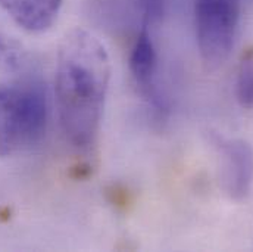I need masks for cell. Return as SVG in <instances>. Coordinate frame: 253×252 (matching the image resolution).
Segmentation results:
<instances>
[{
    "label": "cell",
    "mask_w": 253,
    "mask_h": 252,
    "mask_svg": "<svg viewBox=\"0 0 253 252\" xmlns=\"http://www.w3.org/2000/svg\"><path fill=\"white\" fill-rule=\"evenodd\" d=\"M111 58L93 33L75 28L63 37L58 52L55 96L66 142L77 149L94 143L111 84Z\"/></svg>",
    "instance_id": "6da1fadb"
},
{
    "label": "cell",
    "mask_w": 253,
    "mask_h": 252,
    "mask_svg": "<svg viewBox=\"0 0 253 252\" xmlns=\"http://www.w3.org/2000/svg\"><path fill=\"white\" fill-rule=\"evenodd\" d=\"M49 105L40 83L10 89L0 112V156H12L39 145L46 134Z\"/></svg>",
    "instance_id": "7a4b0ae2"
},
{
    "label": "cell",
    "mask_w": 253,
    "mask_h": 252,
    "mask_svg": "<svg viewBox=\"0 0 253 252\" xmlns=\"http://www.w3.org/2000/svg\"><path fill=\"white\" fill-rule=\"evenodd\" d=\"M199 53L208 68H216L230 56L234 46L240 0H193Z\"/></svg>",
    "instance_id": "3957f363"
},
{
    "label": "cell",
    "mask_w": 253,
    "mask_h": 252,
    "mask_svg": "<svg viewBox=\"0 0 253 252\" xmlns=\"http://www.w3.org/2000/svg\"><path fill=\"white\" fill-rule=\"evenodd\" d=\"M215 145L222 159L224 189L234 201L248 198L253 186V148L243 139L216 137Z\"/></svg>",
    "instance_id": "277c9868"
},
{
    "label": "cell",
    "mask_w": 253,
    "mask_h": 252,
    "mask_svg": "<svg viewBox=\"0 0 253 252\" xmlns=\"http://www.w3.org/2000/svg\"><path fill=\"white\" fill-rule=\"evenodd\" d=\"M156 66L158 55L155 45L152 42L149 31L143 28L141 33L137 36L129 53V71L144 98L150 102L155 111L162 114L165 111V105L155 86Z\"/></svg>",
    "instance_id": "5b68a950"
},
{
    "label": "cell",
    "mask_w": 253,
    "mask_h": 252,
    "mask_svg": "<svg viewBox=\"0 0 253 252\" xmlns=\"http://www.w3.org/2000/svg\"><path fill=\"white\" fill-rule=\"evenodd\" d=\"M63 0H0V7L24 31L40 34L49 31L62 10Z\"/></svg>",
    "instance_id": "8992f818"
},
{
    "label": "cell",
    "mask_w": 253,
    "mask_h": 252,
    "mask_svg": "<svg viewBox=\"0 0 253 252\" xmlns=\"http://www.w3.org/2000/svg\"><path fill=\"white\" fill-rule=\"evenodd\" d=\"M236 96L243 108L253 109V50L243 56L236 77Z\"/></svg>",
    "instance_id": "52a82bcc"
},
{
    "label": "cell",
    "mask_w": 253,
    "mask_h": 252,
    "mask_svg": "<svg viewBox=\"0 0 253 252\" xmlns=\"http://www.w3.org/2000/svg\"><path fill=\"white\" fill-rule=\"evenodd\" d=\"M25 50L19 42L0 33V72L16 71L25 62Z\"/></svg>",
    "instance_id": "ba28073f"
},
{
    "label": "cell",
    "mask_w": 253,
    "mask_h": 252,
    "mask_svg": "<svg viewBox=\"0 0 253 252\" xmlns=\"http://www.w3.org/2000/svg\"><path fill=\"white\" fill-rule=\"evenodd\" d=\"M138 3L144 19V27H147L162 21L167 13L169 0H138Z\"/></svg>",
    "instance_id": "9c48e42d"
},
{
    "label": "cell",
    "mask_w": 253,
    "mask_h": 252,
    "mask_svg": "<svg viewBox=\"0 0 253 252\" xmlns=\"http://www.w3.org/2000/svg\"><path fill=\"white\" fill-rule=\"evenodd\" d=\"M9 95H10V89H0V112L4 108L6 102H7Z\"/></svg>",
    "instance_id": "30bf717a"
}]
</instances>
